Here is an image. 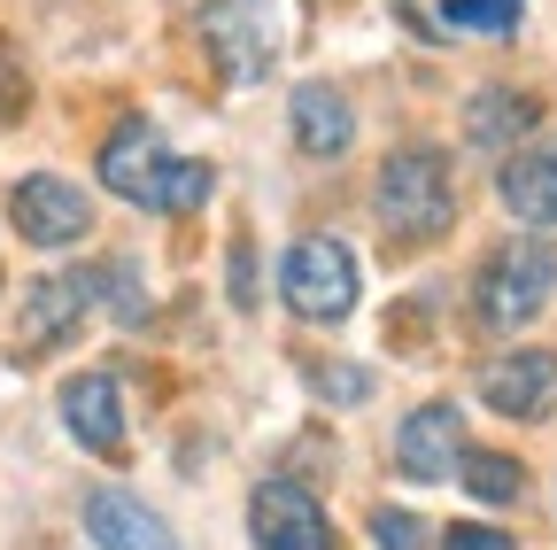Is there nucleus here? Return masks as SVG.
Returning a JSON list of instances; mask_svg holds the SVG:
<instances>
[{"label": "nucleus", "instance_id": "obj_1", "mask_svg": "<svg viewBox=\"0 0 557 550\" xmlns=\"http://www.w3.org/2000/svg\"><path fill=\"white\" fill-rule=\"evenodd\" d=\"M101 186L132 210H156V218H194L209 194H218V171L194 163V156H171V140L148 124V117H124L109 140H101Z\"/></svg>", "mask_w": 557, "mask_h": 550}, {"label": "nucleus", "instance_id": "obj_2", "mask_svg": "<svg viewBox=\"0 0 557 550\" xmlns=\"http://www.w3.org/2000/svg\"><path fill=\"white\" fill-rule=\"evenodd\" d=\"M380 233L387 248H426L457 225V179H449V156L442 148H395L380 163Z\"/></svg>", "mask_w": 557, "mask_h": 550}, {"label": "nucleus", "instance_id": "obj_3", "mask_svg": "<svg viewBox=\"0 0 557 550\" xmlns=\"http://www.w3.org/2000/svg\"><path fill=\"white\" fill-rule=\"evenodd\" d=\"M278 295H287L295 318L310 326H341L357 310V248L333 233H302L287 256H278Z\"/></svg>", "mask_w": 557, "mask_h": 550}, {"label": "nucleus", "instance_id": "obj_4", "mask_svg": "<svg viewBox=\"0 0 557 550\" xmlns=\"http://www.w3.org/2000/svg\"><path fill=\"white\" fill-rule=\"evenodd\" d=\"M480 326L487 333H519L542 318V303L557 295V256L542 241H504L496 256L480 264Z\"/></svg>", "mask_w": 557, "mask_h": 550}, {"label": "nucleus", "instance_id": "obj_5", "mask_svg": "<svg viewBox=\"0 0 557 550\" xmlns=\"http://www.w3.org/2000/svg\"><path fill=\"white\" fill-rule=\"evenodd\" d=\"M201 47L233 86L271 78L278 62V0H201Z\"/></svg>", "mask_w": 557, "mask_h": 550}, {"label": "nucleus", "instance_id": "obj_6", "mask_svg": "<svg viewBox=\"0 0 557 550\" xmlns=\"http://www.w3.org/2000/svg\"><path fill=\"white\" fill-rule=\"evenodd\" d=\"M94 303H101V271H47V280H32L24 310H16V357L62 350V341L86 326Z\"/></svg>", "mask_w": 557, "mask_h": 550}, {"label": "nucleus", "instance_id": "obj_7", "mask_svg": "<svg viewBox=\"0 0 557 550\" xmlns=\"http://www.w3.org/2000/svg\"><path fill=\"white\" fill-rule=\"evenodd\" d=\"M248 535H256V550H333L325 504L302 489V480H287V473L256 480V497H248Z\"/></svg>", "mask_w": 557, "mask_h": 550}, {"label": "nucleus", "instance_id": "obj_8", "mask_svg": "<svg viewBox=\"0 0 557 550\" xmlns=\"http://www.w3.org/2000/svg\"><path fill=\"white\" fill-rule=\"evenodd\" d=\"M9 218H16V233H24L32 248H78L86 225H94V201L70 186V179H54V171H32V179H16V194H9Z\"/></svg>", "mask_w": 557, "mask_h": 550}, {"label": "nucleus", "instance_id": "obj_9", "mask_svg": "<svg viewBox=\"0 0 557 550\" xmlns=\"http://www.w3.org/2000/svg\"><path fill=\"white\" fill-rule=\"evenodd\" d=\"M480 403L504 419H549L557 411V357L549 350H504L480 365Z\"/></svg>", "mask_w": 557, "mask_h": 550}, {"label": "nucleus", "instance_id": "obj_10", "mask_svg": "<svg viewBox=\"0 0 557 550\" xmlns=\"http://www.w3.org/2000/svg\"><path fill=\"white\" fill-rule=\"evenodd\" d=\"M457 457H465V411L457 403H418L395 427V465L410 480H442V473H457Z\"/></svg>", "mask_w": 557, "mask_h": 550}, {"label": "nucleus", "instance_id": "obj_11", "mask_svg": "<svg viewBox=\"0 0 557 550\" xmlns=\"http://www.w3.org/2000/svg\"><path fill=\"white\" fill-rule=\"evenodd\" d=\"M62 427L78 435L94 457H124V388H116V372H78L62 388Z\"/></svg>", "mask_w": 557, "mask_h": 550}, {"label": "nucleus", "instance_id": "obj_12", "mask_svg": "<svg viewBox=\"0 0 557 550\" xmlns=\"http://www.w3.org/2000/svg\"><path fill=\"white\" fill-rule=\"evenodd\" d=\"M504 210L527 225V233H549L557 225V140L549 148H511V163H504Z\"/></svg>", "mask_w": 557, "mask_h": 550}, {"label": "nucleus", "instance_id": "obj_13", "mask_svg": "<svg viewBox=\"0 0 557 550\" xmlns=\"http://www.w3.org/2000/svg\"><path fill=\"white\" fill-rule=\"evenodd\" d=\"M86 535L101 550H178V535L139 504V497H124V489H94L86 497Z\"/></svg>", "mask_w": 557, "mask_h": 550}, {"label": "nucleus", "instance_id": "obj_14", "mask_svg": "<svg viewBox=\"0 0 557 550\" xmlns=\"http://www.w3.org/2000/svg\"><path fill=\"white\" fill-rule=\"evenodd\" d=\"M348 140H357V109L333 86H295V148L310 163H341Z\"/></svg>", "mask_w": 557, "mask_h": 550}, {"label": "nucleus", "instance_id": "obj_15", "mask_svg": "<svg viewBox=\"0 0 557 550\" xmlns=\"http://www.w3.org/2000/svg\"><path fill=\"white\" fill-rule=\"evenodd\" d=\"M465 132H472V148H487V156H511V148L527 140V132H534V101H527L519 86H487V94L472 101Z\"/></svg>", "mask_w": 557, "mask_h": 550}, {"label": "nucleus", "instance_id": "obj_16", "mask_svg": "<svg viewBox=\"0 0 557 550\" xmlns=\"http://www.w3.org/2000/svg\"><path fill=\"white\" fill-rule=\"evenodd\" d=\"M457 473H465V489H472V497H487V504L527 497V465H511L504 450H465V457H457Z\"/></svg>", "mask_w": 557, "mask_h": 550}, {"label": "nucleus", "instance_id": "obj_17", "mask_svg": "<svg viewBox=\"0 0 557 550\" xmlns=\"http://www.w3.org/2000/svg\"><path fill=\"white\" fill-rule=\"evenodd\" d=\"M527 16V0H442V24L449 32H480V39H511Z\"/></svg>", "mask_w": 557, "mask_h": 550}, {"label": "nucleus", "instance_id": "obj_18", "mask_svg": "<svg viewBox=\"0 0 557 550\" xmlns=\"http://www.w3.org/2000/svg\"><path fill=\"white\" fill-rule=\"evenodd\" d=\"M101 303L132 326V318H148V295H139V271L132 264H101Z\"/></svg>", "mask_w": 557, "mask_h": 550}, {"label": "nucleus", "instance_id": "obj_19", "mask_svg": "<svg viewBox=\"0 0 557 550\" xmlns=\"http://www.w3.org/2000/svg\"><path fill=\"white\" fill-rule=\"evenodd\" d=\"M310 388H318L325 403H333V395H341V403H364V395H372V372H364V365H310Z\"/></svg>", "mask_w": 557, "mask_h": 550}, {"label": "nucleus", "instance_id": "obj_20", "mask_svg": "<svg viewBox=\"0 0 557 550\" xmlns=\"http://www.w3.org/2000/svg\"><path fill=\"white\" fill-rule=\"evenodd\" d=\"M418 527H426V520H410V512H372V542L380 550H426Z\"/></svg>", "mask_w": 557, "mask_h": 550}, {"label": "nucleus", "instance_id": "obj_21", "mask_svg": "<svg viewBox=\"0 0 557 550\" xmlns=\"http://www.w3.org/2000/svg\"><path fill=\"white\" fill-rule=\"evenodd\" d=\"M442 550H519L504 527H480V520H457L449 535H442Z\"/></svg>", "mask_w": 557, "mask_h": 550}]
</instances>
